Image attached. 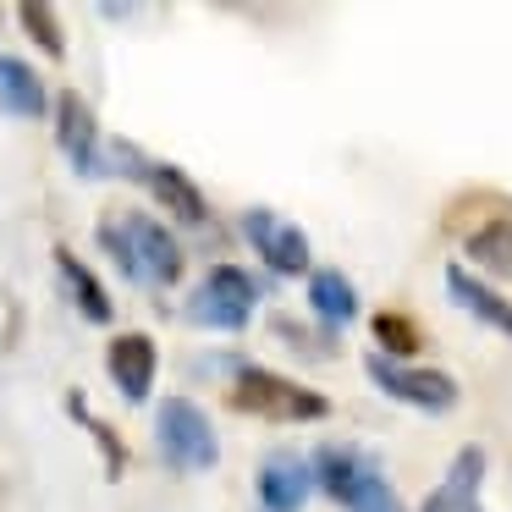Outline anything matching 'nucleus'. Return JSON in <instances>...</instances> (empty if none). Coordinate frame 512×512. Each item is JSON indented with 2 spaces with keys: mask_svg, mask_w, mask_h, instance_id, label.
Returning a JSON list of instances; mask_svg holds the SVG:
<instances>
[{
  "mask_svg": "<svg viewBox=\"0 0 512 512\" xmlns=\"http://www.w3.org/2000/svg\"><path fill=\"white\" fill-rule=\"evenodd\" d=\"M94 237H100V248L116 259V270H122L133 287L160 292V287H177L182 281V243L155 221V215L127 210V215H116V221H100Z\"/></svg>",
  "mask_w": 512,
  "mask_h": 512,
  "instance_id": "1",
  "label": "nucleus"
},
{
  "mask_svg": "<svg viewBox=\"0 0 512 512\" xmlns=\"http://www.w3.org/2000/svg\"><path fill=\"white\" fill-rule=\"evenodd\" d=\"M155 452L177 474H210L221 463V435H215L210 413L193 397H160L155 408Z\"/></svg>",
  "mask_w": 512,
  "mask_h": 512,
  "instance_id": "2",
  "label": "nucleus"
},
{
  "mask_svg": "<svg viewBox=\"0 0 512 512\" xmlns=\"http://www.w3.org/2000/svg\"><path fill=\"white\" fill-rule=\"evenodd\" d=\"M232 408L237 413H259V419H276V424H320L331 413V402L320 391L298 386V380L276 375V369H259L243 364L232 380Z\"/></svg>",
  "mask_w": 512,
  "mask_h": 512,
  "instance_id": "3",
  "label": "nucleus"
},
{
  "mask_svg": "<svg viewBox=\"0 0 512 512\" xmlns=\"http://www.w3.org/2000/svg\"><path fill=\"white\" fill-rule=\"evenodd\" d=\"M254 303H259V281L248 276V270L210 265L204 281L193 287V298L182 303V314H188L193 325H204V331H243Z\"/></svg>",
  "mask_w": 512,
  "mask_h": 512,
  "instance_id": "4",
  "label": "nucleus"
},
{
  "mask_svg": "<svg viewBox=\"0 0 512 512\" xmlns=\"http://www.w3.org/2000/svg\"><path fill=\"white\" fill-rule=\"evenodd\" d=\"M364 369H369V380H375V386L386 391L391 402H402V408H419V413H446V408H457V380L446 375V369L391 364V358H380V353H369Z\"/></svg>",
  "mask_w": 512,
  "mask_h": 512,
  "instance_id": "5",
  "label": "nucleus"
},
{
  "mask_svg": "<svg viewBox=\"0 0 512 512\" xmlns=\"http://www.w3.org/2000/svg\"><path fill=\"white\" fill-rule=\"evenodd\" d=\"M309 474H314V490H325L331 501H353L364 496L369 485H380L386 479V468H380V457L369 452V446H353V441H325L320 452L309 457Z\"/></svg>",
  "mask_w": 512,
  "mask_h": 512,
  "instance_id": "6",
  "label": "nucleus"
},
{
  "mask_svg": "<svg viewBox=\"0 0 512 512\" xmlns=\"http://www.w3.org/2000/svg\"><path fill=\"white\" fill-rule=\"evenodd\" d=\"M243 237L254 243V254L265 259L276 276H303L314 265V248H309V232L292 221H281L276 210H243Z\"/></svg>",
  "mask_w": 512,
  "mask_h": 512,
  "instance_id": "7",
  "label": "nucleus"
},
{
  "mask_svg": "<svg viewBox=\"0 0 512 512\" xmlns=\"http://www.w3.org/2000/svg\"><path fill=\"white\" fill-rule=\"evenodd\" d=\"M56 144L67 155V166L78 177H105V144H100V122H94L83 94H56Z\"/></svg>",
  "mask_w": 512,
  "mask_h": 512,
  "instance_id": "8",
  "label": "nucleus"
},
{
  "mask_svg": "<svg viewBox=\"0 0 512 512\" xmlns=\"http://www.w3.org/2000/svg\"><path fill=\"white\" fill-rule=\"evenodd\" d=\"M259 490V512H303V501L314 496V474H309V457L298 452H270L254 474Z\"/></svg>",
  "mask_w": 512,
  "mask_h": 512,
  "instance_id": "9",
  "label": "nucleus"
},
{
  "mask_svg": "<svg viewBox=\"0 0 512 512\" xmlns=\"http://www.w3.org/2000/svg\"><path fill=\"white\" fill-rule=\"evenodd\" d=\"M485 463H490V452L479 441L457 446L446 479L419 501V512H485V507H479V479H485Z\"/></svg>",
  "mask_w": 512,
  "mask_h": 512,
  "instance_id": "10",
  "label": "nucleus"
},
{
  "mask_svg": "<svg viewBox=\"0 0 512 512\" xmlns=\"http://www.w3.org/2000/svg\"><path fill=\"white\" fill-rule=\"evenodd\" d=\"M105 369H111L116 391L127 402H144L149 386H155V369H160V353L144 331H122L111 347H105Z\"/></svg>",
  "mask_w": 512,
  "mask_h": 512,
  "instance_id": "11",
  "label": "nucleus"
},
{
  "mask_svg": "<svg viewBox=\"0 0 512 512\" xmlns=\"http://www.w3.org/2000/svg\"><path fill=\"white\" fill-rule=\"evenodd\" d=\"M446 292H452V303L463 314H474L479 325H490L496 336H512V298H501L496 287H485L468 265H446Z\"/></svg>",
  "mask_w": 512,
  "mask_h": 512,
  "instance_id": "12",
  "label": "nucleus"
},
{
  "mask_svg": "<svg viewBox=\"0 0 512 512\" xmlns=\"http://www.w3.org/2000/svg\"><path fill=\"white\" fill-rule=\"evenodd\" d=\"M138 182H144V188L160 199V210H171L177 221H188V226H204V221H210V204H204V193L188 182V171H182V166L149 160L144 177H138Z\"/></svg>",
  "mask_w": 512,
  "mask_h": 512,
  "instance_id": "13",
  "label": "nucleus"
},
{
  "mask_svg": "<svg viewBox=\"0 0 512 512\" xmlns=\"http://www.w3.org/2000/svg\"><path fill=\"white\" fill-rule=\"evenodd\" d=\"M50 111V94H45V78H39L28 61L6 56L0 50V116H17V122H39Z\"/></svg>",
  "mask_w": 512,
  "mask_h": 512,
  "instance_id": "14",
  "label": "nucleus"
},
{
  "mask_svg": "<svg viewBox=\"0 0 512 512\" xmlns=\"http://www.w3.org/2000/svg\"><path fill=\"white\" fill-rule=\"evenodd\" d=\"M56 270H61V281H67V292H72V303H78L83 320H89V325H111V292H105V281L94 276L72 248H56Z\"/></svg>",
  "mask_w": 512,
  "mask_h": 512,
  "instance_id": "15",
  "label": "nucleus"
},
{
  "mask_svg": "<svg viewBox=\"0 0 512 512\" xmlns=\"http://www.w3.org/2000/svg\"><path fill=\"white\" fill-rule=\"evenodd\" d=\"M309 309L320 314L331 331L353 325V320H358V292H353V281H347L342 270H309Z\"/></svg>",
  "mask_w": 512,
  "mask_h": 512,
  "instance_id": "16",
  "label": "nucleus"
},
{
  "mask_svg": "<svg viewBox=\"0 0 512 512\" xmlns=\"http://www.w3.org/2000/svg\"><path fill=\"white\" fill-rule=\"evenodd\" d=\"M463 254L468 265L490 270V276H512V221H485L479 232H468Z\"/></svg>",
  "mask_w": 512,
  "mask_h": 512,
  "instance_id": "17",
  "label": "nucleus"
},
{
  "mask_svg": "<svg viewBox=\"0 0 512 512\" xmlns=\"http://www.w3.org/2000/svg\"><path fill=\"white\" fill-rule=\"evenodd\" d=\"M369 331H375V353L380 358H391V364H402V358H413L419 353V342H424V331L419 325L408 320V314H375V320H369Z\"/></svg>",
  "mask_w": 512,
  "mask_h": 512,
  "instance_id": "18",
  "label": "nucleus"
},
{
  "mask_svg": "<svg viewBox=\"0 0 512 512\" xmlns=\"http://www.w3.org/2000/svg\"><path fill=\"white\" fill-rule=\"evenodd\" d=\"M17 17H23V28L34 34V45L45 50V56H67V39H61V17L50 12V6H39V0H28V6H17Z\"/></svg>",
  "mask_w": 512,
  "mask_h": 512,
  "instance_id": "19",
  "label": "nucleus"
},
{
  "mask_svg": "<svg viewBox=\"0 0 512 512\" xmlns=\"http://www.w3.org/2000/svg\"><path fill=\"white\" fill-rule=\"evenodd\" d=\"M67 408L78 413V419H89V408H83V397H72ZM89 430H94V441L105 446V463H111V479H116V474L127 468V452H122V441H116V435H111V424H100V419H89Z\"/></svg>",
  "mask_w": 512,
  "mask_h": 512,
  "instance_id": "20",
  "label": "nucleus"
},
{
  "mask_svg": "<svg viewBox=\"0 0 512 512\" xmlns=\"http://www.w3.org/2000/svg\"><path fill=\"white\" fill-rule=\"evenodd\" d=\"M342 512H408V507H402V496L386 485V479H380V485H369V490H364V496L347 501Z\"/></svg>",
  "mask_w": 512,
  "mask_h": 512,
  "instance_id": "21",
  "label": "nucleus"
}]
</instances>
